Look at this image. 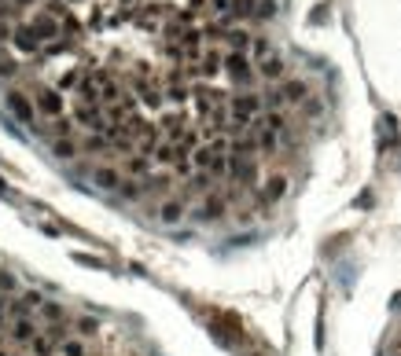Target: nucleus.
Returning a JSON list of instances; mask_svg holds the SVG:
<instances>
[{
    "mask_svg": "<svg viewBox=\"0 0 401 356\" xmlns=\"http://www.w3.org/2000/svg\"><path fill=\"white\" fill-rule=\"evenodd\" d=\"M225 44H228L232 52H247V55H250V44H254V33H247V30H236V26H232V30L225 33Z\"/></svg>",
    "mask_w": 401,
    "mask_h": 356,
    "instance_id": "nucleus-16",
    "label": "nucleus"
},
{
    "mask_svg": "<svg viewBox=\"0 0 401 356\" xmlns=\"http://www.w3.org/2000/svg\"><path fill=\"white\" fill-rule=\"evenodd\" d=\"M33 107H37L45 118H52V121L66 114V100H63V92H59V88H48V85H41L37 92H33Z\"/></svg>",
    "mask_w": 401,
    "mask_h": 356,
    "instance_id": "nucleus-2",
    "label": "nucleus"
},
{
    "mask_svg": "<svg viewBox=\"0 0 401 356\" xmlns=\"http://www.w3.org/2000/svg\"><path fill=\"white\" fill-rule=\"evenodd\" d=\"M41 334V327L30 320V316H23V320H11V334L8 338L15 342V345H33V338Z\"/></svg>",
    "mask_w": 401,
    "mask_h": 356,
    "instance_id": "nucleus-9",
    "label": "nucleus"
},
{
    "mask_svg": "<svg viewBox=\"0 0 401 356\" xmlns=\"http://www.w3.org/2000/svg\"><path fill=\"white\" fill-rule=\"evenodd\" d=\"M74 121L85 125L88 133H107V129H111L107 114H103L100 107H93V103H78V107H74Z\"/></svg>",
    "mask_w": 401,
    "mask_h": 356,
    "instance_id": "nucleus-3",
    "label": "nucleus"
},
{
    "mask_svg": "<svg viewBox=\"0 0 401 356\" xmlns=\"http://www.w3.org/2000/svg\"><path fill=\"white\" fill-rule=\"evenodd\" d=\"M30 26H33V33H37L41 41H48V44L56 41V37H63V23H59V18L52 15V11H48V15H33Z\"/></svg>",
    "mask_w": 401,
    "mask_h": 356,
    "instance_id": "nucleus-7",
    "label": "nucleus"
},
{
    "mask_svg": "<svg viewBox=\"0 0 401 356\" xmlns=\"http://www.w3.org/2000/svg\"><path fill=\"white\" fill-rule=\"evenodd\" d=\"M0 63H4V52H0Z\"/></svg>",
    "mask_w": 401,
    "mask_h": 356,
    "instance_id": "nucleus-36",
    "label": "nucleus"
},
{
    "mask_svg": "<svg viewBox=\"0 0 401 356\" xmlns=\"http://www.w3.org/2000/svg\"><path fill=\"white\" fill-rule=\"evenodd\" d=\"M52 155H56L59 162H70V158H78V143L74 140H56L52 143Z\"/></svg>",
    "mask_w": 401,
    "mask_h": 356,
    "instance_id": "nucleus-20",
    "label": "nucleus"
},
{
    "mask_svg": "<svg viewBox=\"0 0 401 356\" xmlns=\"http://www.w3.org/2000/svg\"><path fill=\"white\" fill-rule=\"evenodd\" d=\"M23 302H26V309H41V305H45V297H41L37 290H30V294H23Z\"/></svg>",
    "mask_w": 401,
    "mask_h": 356,
    "instance_id": "nucleus-32",
    "label": "nucleus"
},
{
    "mask_svg": "<svg viewBox=\"0 0 401 356\" xmlns=\"http://www.w3.org/2000/svg\"><path fill=\"white\" fill-rule=\"evenodd\" d=\"M66 48H70L66 41H52V44H45V52H48V55H56V52H66Z\"/></svg>",
    "mask_w": 401,
    "mask_h": 356,
    "instance_id": "nucleus-34",
    "label": "nucleus"
},
{
    "mask_svg": "<svg viewBox=\"0 0 401 356\" xmlns=\"http://www.w3.org/2000/svg\"><path fill=\"white\" fill-rule=\"evenodd\" d=\"M8 110H11V114L19 118L23 125H33V114H37L33 100L26 96V92H19V88H11V92H8Z\"/></svg>",
    "mask_w": 401,
    "mask_h": 356,
    "instance_id": "nucleus-4",
    "label": "nucleus"
},
{
    "mask_svg": "<svg viewBox=\"0 0 401 356\" xmlns=\"http://www.w3.org/2000/svg\"><path fill=\"white\" fill-rule=\"evenodd\" d=\"M15 287H19V279H15L8 268H0V294H11Z\"/></svg>",
    "mask_w": 401,
    "mask_h": 356,
    "instance_id": "nucleus-28",
    "label": "nucleus"
},
{
    "mask_svg": "<svg viewBox=\"0 0 401 356\" xmlns=\"http://www.w3.org/2000/svg\"><path fill=\"white\" fill-rule=\"evenodd\" d=\"M272 15H277V0H258V4H254V15H250V18L265 23V18H272Z\"/></svg>",
    "mask_w": 401,
    "mask_h": 356,
    "instance_id": "nucleus-25",
    "label": "nucleus"
},
{
    "mask_svg": "<svg viewBox=\"0 0 401 356\" xmlns=\"http://www.w3.org/2000/svg\"><path fill=\"white\" fill-rule=\"evenodd\" d=\"M177 158H180V155H177V143H173V140H162V143L155 147V155H151L155 165H170V170H173Z\"/></svg>",
    "mask_w": 401,
    "mask_h": 356,
    "instance_id": "nucleus-17",
    "label": "nucleus"
},
{
    "mask_svg": "<svg viewBox=\"0 0 401 356\" xmlns=\"http://www.w3.org/2000/svg\"><path fill=\"white\" fill-rule=\"evenodd\" d=\"M210 180H214L210 173H195V177L188 180V191H207V187H210Z\"/></svg>",
    "mask_w": 401,
    "mask_h": 356,
    "instance_id": "nucleus-27",
    "label": "nucleus"
},
{
    "mask_svg": "<svg viewBox=\"0 0 401 356\" xmlns=\"http://www.w3.org/2000/svg\"><path fill=\"white\" fill-rule=\"evenodd\" d=\"M70 4H81V0H70Z\"/></svg>",
    "mask_w": 401,
    "mask_h": 356,
    "instance_id": "nucleus-37",
    "label": "nucleus"
},
{
    "mask_svg": "<svg viewBox=\"0 0 401 356\" xmlns=\"http://www.w3.org/2000/svg\"><path fill=\"white\" fill-rule=\"evenodd\" d=\"M11 44L19 48V52H26V55H33L41 48V37L33 33V26H15V37H11Z\"/></svg>",
    "mask_w": 401,
    "mask_h": 356,
    "instance_id": "nucleus-13",
    "label": "nucleus"
},
{
    "mask_svg": "<svg viewBox=\"0 0 401 356\" xmlns=\"http://www.w3.org/2000/svg\"><path fill=\"white\" fill-rule=\"evenodd\" d=\"M394 356H401V352H394Z\"/></svg>",
    "mask_w": 401,
    "mask_h": 356,
    "instance_id": "nucleus-38",
    "label": "nucleus"
},
{
    "mask_svg": "<svg viewBox=\"0 0 401 356\" xmlns=\"http://www.w3.org/2000/svg\"><path fill=\"white\" fill-rule=\"evenodd\" d=\"M33 352H37V356H48V352H52V338H48L45 331L37 334V338H33Z\"/></svg>",
    "mask_w": 401,
    "mask_h": 356,
    "instance_id": "nucleus-29",
    "label": "nucleus"
},
{
    "mask_svg": "<svg viewBox=\"0 0 401 356\" xmlns=\"http://www.w3.org/2000/svg\"><path fill=\"white\" fill-rule=\"evenodd\" d=\"M151 158L148 155H129V158H125V165H122V173L125 177H129V180H148L151 177Z\"/></svg>",
    "mask_w": 401,
    "mask_h": 356,
    "instance_id": "nucleus-11",
    "label": "nucleus"
},
{
    "mask_svg": "<svg viewBox=\"0 0 401 356\" xmlns=\"http://www.w3.org/2000/svg\"><path fill=\"white\" fill-rule=\"evenodd\" d=\"M185 213H188L185 198H166V202L158 206V220L166 224V228H173V224H180V220H185Z\"/></svg>",
    "mask_w": 401,
    "mask_h": 356,
    "instance_id": "nucleus-10",
    "label": "nucleus"
},
{
    "mask_svg": "<svg viewBox=\"0 0 401 356\" xmlns=\"http://www.w3.org/2000/svg\"><path fill=\"white\" fill-rule=\"evenodd\" d=\"M221 70H225V55L210 44L203 52V59H199V78H214V73H221Z\"/></svg>",
    "mask_w": 401,
    "mask_h": 356,
    "instance_id": "nucleus-12",
    "label": "nucleus"
},
{
    "mask_svg": "<svg viewBox=\"0 0 401 356\" xmlns=\"http://www.w3.org/2000/svg\"><path fill=\"white\" fill-rule=\"evenodd\" d=\"M26 4H37V0H15V8H26Z\"/></svg>",
    "mask_w": 401,
    "mask_h": 356,
    "instance_id": "nucleus-35",
    "label": "nucleus"
},
{
    "mask_svg": "<svg viewBox=\"0 0 401 356\" xmlns=\"http://www.w3.org/2000/svg\"><path fill=\"white\" fill-rule=\"evenodd\" d=\"M15 73H19V63L4 55V63H0V78H15Z\"/></svg>",
    "mask_w": 401,
    "mask_h": 356,
    "instance_id": "nucleus-30",
    "label": "nucleus"
},
{
    "mask_svg": "<svg viewBox=\"0 0 401 356\" xmlns=\"http://www.w3.org/2000/svg\"><path fill=\"white\" fill-rule=\"evenodd\" d=\"M225 73H228V81H236V85H250L254 78H258L254 59L247 52H225Z\"/></svg>",
    "mask_w": 401,
    "mask_h": 356,
    "instance_id": "nucleus-1",
    "label": "nucleus"
},
{
    "mask_svg": "<svg viewBox=\"0 0 401 356\" xmlns=\"http://www.w3.org/2000/svg\"><path fill=\"white\" fill-rule=\"evenodd\" d=\"M144 187H148V195H170L173 173H151L148 180H144Z\"/></svg>",
    "mask_w": 401,
    "mask_h": 356,
    "instance_id": "nucleus-18",
    "label": "nucleus"
},
{
    "mask_svg": "<svg viewBox=\"0 0 401 356\" xmlns=\"http://www.w3.org/2000/svg\"><path fill=\"white\" fill-rule=\"evenodd\" d=\"M262 129H272V133H287V114L284 110H265V114L258 118Z\"/></svg>",
    "mask_w": 401,
    "mask_h": 356,
    "instance_id": "nucleus-19",
    "label": "nucleus"
},
{
    "mask_svg": "<svg viewBox=\"0 0 401 356\" xmlns=\"http://www.w3.org/2000/svg\"><path fill=\"white\" fill-rule=\"evenodd\" d=\"M280 96H284V103H306L309 100V88H306V81L291 78V81L280 85Z\"/></svg>",
    "mask_w": 401,
    "mask_h": 356,
    "instance_id": "nucleus-15",
    "label": "nucleus"
},
{
    "mask_svg": "<svg viewBox=\"0 0 401 356\" xmlns=\"http://www.w3.org/2000/svg\"><path fill=\"white\" fill-rule=\"evenodd\" d=\"M41 309H45V316H48V320H52V324H56V320H63V309H59L56 302H45Z\"/></svg>",
    "mask_w": 401,
    "mask_h": 356,
    "instance_id": "nucleus-31",
    "label": "nucleus"
},
{
    "mask_svg": "<svg viewBox=\"0 0 401 356\" xmlns=\"http://www.w3.org/2000/svg\"><path fill=\"white\" fill-rule=\"evenodd\" d=\"M118 191H122V198H129V202H136L140 195H148V187H144V180H129V177H125V184L118 187Z\"/></svg>",
    "mask_w": 401,
    "mask_h": 356,
    "instance_id": "nucleus-22",
    "label": "nucleus"
},
{
    "mask_svg": "<svg viewBox=\"0 0 401 356\" xmlns=\"http://www.w3.org/2000/svg\"><path fill=\"white\" fill-rule=\"evenodd\" d=\"M93 184L100 187V191H118V187L125 184V173H118L115 165H96V170H93Z\"/></svg>",
    "mask_w": 401,
    "mask_h": 356,
    "instance_id": "nucleus-8",
    "label": "nucleus"
},
{
    "mask_svg": "<svg viewBox=\"0 0 401 356\" xmlns=\"http://www.w3.org/2000/svg\"><path fill=\"white\" fill-rule=\"evenodd\" d=\"M284 195H287V177H284V173H272V177L262 180V187H258V202H262V206L280 202Z\"/></svg>",
    "mask_w": 401,
    "mask_h": 356,
    "instance_id": "nucleus-5",
    "label": "nucleus"
},
{
    "mask_svg": "<svg viewBox=\"0 0 401 356\" xmlns=\"http://www.w3.org/2000/svg\"><path fill=\"white\" fill-rule=\"evenodd\" d=\"M284 73H287V66L280 55H269V59L258 63V78H265V81H284Z\"/></svg>",
    "mask_w": 401,
    "mask_h": 356,
    "instance_id": "nucleus-14",
    "label": "nucleus"
},
{
    "mask_svg": "<svg viewBox=\"0 0 401 356\" xmlns=\"http://www.w3.org/2000/svg\"><path fill=\"white\" fill-rule=\"evenodd\" d=\"M228 213V198L225 195H207L203 198V206H199L195 210V217L203 220V224H214V220H221Z\"/></svg>",
    "mask_w": 401,
    "mask_h": 356,
    "instance_id": "nucleus-6",
    "label": "nucleus"
},
{
    "mask_svg": "<svg viewBox=\"0 0 401 356\" xmlns=\"http://www.w3.org/2000/svg\"><path fill=\"white\" fill-rule=\"evenodd\" d=\"M52 133H56V140H70V133H74V118H56L52 121Z\"/></svg>",
    "mask_w": 401,
    "mask_h": 356,
    "instance_id": "nucleus-24",
    "label": "nucleus"
},
{
    "mask_svg": "<svg viewBox=\"0 0 401 356\" xmlns=\"http://www.w3.org/2000/svg\"><path fill=\"white\" fill-rule=\"evenodd\" d=\"M59 356H85V345H81L78 338H66V342L59 345Z\"/></svg>",
    "mask_w": 401,
    "mask_h": 356,
    "instance_id": "nucleus-26",
    "label": "nucleus"
},
{
    "mask_svg": "<svg viewBox=\"0 0 401 356\" xmlns=\"http://www.w3.org/2000/svg\"><path fill=\"white\" fill-rule=\"evenodd\" d=\"M302 110H306V114H320L324 103H320V100H306V103H302Z\"/></svg>",
    "mask_w": 401,
    "mask_h": 356,
    "instance_id": "nucleus-33",
    "label": "nucleus"
},
{
    "mask_svg": "<svg viewBox=\"0 0 401 356\" xmlns=\"http://www.w3.org/2000/svg\"><path fill=\"white\" fill-rule=\"evenodd\" d=\"M74 331L81 334V338H96V334H100V320H93V316H81V320L74 324Z\"/></svg>",
    "mask_w": 401,
    "mask_h": 356,
    "instance_id": "nucleus-23",
    "label": "nucleus"
},
{
    "mask_svg": "<svg viewBox=\"0 0 401 356\" xmlns=\"http://www.w3.org/2000/svg\"><path fill=\"white\" fill-rule=\"evenodd\" d=\"M269 55H272L269 37H254V44H250V59H254V66H258L262 59H269Z\"/></svg>",
    "mask_w": 401,
    "mask_h": 356,
    "instance_id": "nucleus-21",
    "label": "nucleus"
}]
</instances>
